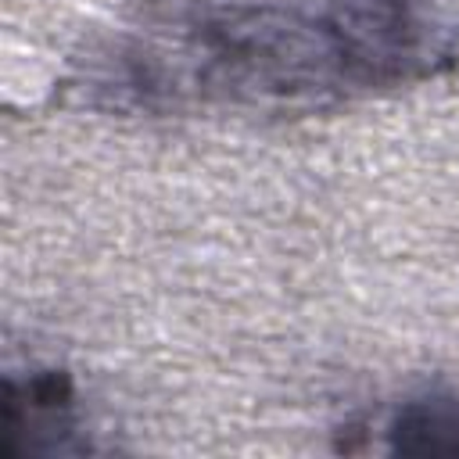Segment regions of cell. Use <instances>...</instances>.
<instances>
[{"instance_id":"obj_3","label":"cell","mask_w":459,"mask_h":459,"mask_svg":"<svg viewBox=\"0 0 459 459\" xmlns=\"http://www.w3.org/2000/svg\"><path fill=\"white\" fill-rule=\"evenodd\" d=\"M362 434L351 452L394 455H459V391H420L384 405L377 416L348 427Z\"/></svg>"},{"instance_id":"obj_2","label":"cell","mask_w":459,"mask_h":459,"mask_svg":"<svg viewBox=\"0 0 459 459\" xmlns=\"http://www.w3.org/2000/svg\"><path fill=\"white\" fill-rule=\"evenodd\" d=\"M93 452L86 437V405L68 369L29 366L4 377L0 455H79Z\"/></svg>"},{"instance_id":"obj_1","label":"cell","mask_w":459,"mask_h":459,"mask_svg":"<svg viewBox=\"0 0 459 459\" xmlns=\"http://www.w3.org/2000/svg\"><path fill=\"white\" fill-rule=\"evenodd\" d=\"M459 68V0H122L72 68L108 115L290 118Z\"/></svg>"}]
</instances>
